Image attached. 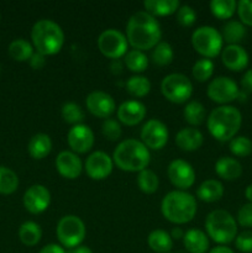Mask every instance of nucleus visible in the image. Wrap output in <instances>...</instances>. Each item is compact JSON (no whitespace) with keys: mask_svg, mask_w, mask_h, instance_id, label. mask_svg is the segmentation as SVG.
<instances>
[{"mask_svg":"<svg viewBox=\"0 0 252 253\" xmlns=\"http://www.w3.org/2000/svg\"><path fill=\"white\" fill-rule=\"evenodd\" d=\"M162 37L160 22L146 10L136 11L126 25L127 42L138 51L153 49Z\"/></svg>","mask_w":252,"mask_h":253,"instance_id":"f257e3e1","label":"nucleus"},{"mask_svg":"<svg viewBox=\"0 0 252 253\" xmlns=\"http://www.w3.org/2000/svg\"><path fill=\"white\" fill-rule=\"evenodd\" d=\"M242 125V115L232 105H220L212 109L207 119L210 135L217 141H231Z\"/></svg>","mask_w":252,"mask_h":253,"instance_id":"f03ea898","label":"nucleus"},{"mask_svg":"<svg viewBox=\"0 0 252 253\" xmlns=\"http://www.w3.org/2000/svg\"><path fill=\"white\" fill-rule=\"evenodd\" d=\"M113 161L121 170L141 172L150 165L151 153L141 141L127 138L116 146L113 153Z\"/></svg>","mask_w":252,"mask_h":253,"instance_id":"7ed1b4c3","label":"nucleus"},{"mask_svg":"<svg viewBox=\"0 0 252 253\" xmlns=\"http://www.w3.org/2000/svg\"><path fill=\"white\" fill-rule=\"evenodd\" d=\"M197 200L185 190L169 192L167 195H165L161 203V211L163 216L168 221L177 225L192 221L197 214Z\"/></svg>","mask_w":252,"mask_h":253,"instance_id":"20e7f679","label":"nucleus"},{"mask_svg":"<svg viewBox=\"0 0 252 253\" xmlns=\"http://www.w3.org/2000/svg\"><path fill=\"white\" fill-rule=\"evenodd\" d=\"M32 44L43 56L58 53L64 43V32L57 22L42 19L35 22L31 30Z\"/></svg>","mask_w":252,"mask_h":253,"instance_id":"39448f33","label":"nucleus"},{"mask_svg":"<svg viewBox=\"0 0 252 253\" xmlns=\"http://www.w3.org/2000/svg\"><path fill=\"white\" fill-rule=\"evenodd\" d=\"M208 237L219 245H227L237 236V222L229 211L222 209L212 210L205 219Z\"/></svg>","mask_w":252,"mask_h":253,"instance_id":"423d86ee","label":"nucleus"},{"mask_svg":"<svg viewBox=\"0 0 252 253\" xmlns=\"http://www.w3.org/2000/svg\"><path fill=\"white\" fill-rule=\"evenodd\" d=\"M56 234L61 246L72 250L81 246L85 239L86 229L81 217L76 215H66L61 217L57 224Z\"/></svg>","mask_w":252,"mask_h":253,"instance_id":"0eeeda50","label":"nucleus"},{"mask_svg":"<svg viewBox=\"0 0 252 253\" xmlns=\"http://www.w3.org/2000/svg\"><path fill=\"white\" fill-rule=\"evenodd\" d=\"M221 34L212 26H200L192 34V44L204 58H214L222 51Z\"/></svg>","mask_w":252,"mask_h":253,"instance_id":"6e6552de","label":"nucleus"},{"mask_svg":"<svg viewBox=\"0 0 252 253\" xmlns=\"http://www.w3.org/2000/svg\"><path fill=\"white\" fill-rule=\"evenodd\" d=\"M161 91L170 103L183 104L192 98L193 84L184 74L170 73L161 82Z\"/></svg>","mask_w":252,"mask_h":253,"instance_id":"1a4fd4ad","label":"nucleus"},{"mask_svg":"<svg viewBox=\"0 0 252 253\" xmlns=\"http://www.w3.org/2000/svg\"><path fill=\"white\" fill-rule=\"evenodd\" d=\"M128 42L125 35L116 29H108L98 37V48L108 58L118 59L127 53Z\"/></svg>","mask_w":252,"mask_h":253,"instance_id":"9d476101","label":"nucleus"},{"mask_svg":"<svg viewBox=\"0 0 252 253\" xmlns=\"http://www.w3.org/2000/svg\"><path fill=\"white\" fill-rule=\"evenodd\" d=\"M207 93L212 101L226 105L227 103L236 100L240 94V89L234 79L230 77L220 76L210 82Z\"/></svg>","mask_w":252,"mask_h":253,"instance_id":"9b49d317","label":"nucleus"},{"mask_svg":"<svg viewBox=\"0 0 252 253\" xmlns=\"http://www.w3.org/2000/svg\"><path fill=\"white\" fill-rule=\"evenodd\" d=\"M141 142L151 150H162L168 142V128L158 119H150L141 128Z\"/></svg>","mask_w":252,"mask_h":253,"instance_id":"f8f14e48","label":"nucleus"},{"mask_svg":"<svg viewBox=\"0 0 252 253\" xmlns=\"http://www.w3.org/2000/svg\"><path fill=\"white\" fill-rule=\"evenodd\" d=\"M170 183L179 190H187L195 183V170L184 160H173L167 169Z\"/></svg>","mask_w":252,"mask_h":253,"instance_id":"ddd939ff","label":"nucleus"},{"mask_svg":"<svg viewBox=\"0 0 252 253\" xmlns=\"http://www.w3.org/2000/svg\"><path fill=\"white\" fill-rule=\"evenodd\" d=\"M84 168H85L86 174L91 179L103 180L108 178L113 172V157H110L108 153L103 152V151H95L86 158Z\"/></svg>","mask_w":252,"mask_h":253,"instance_id":"4468645a","label":"nucleus"},{"mask_svg":"<svg viewBox=\"0 0 252 253\" xmlns=\"http://www.w3.org/2000/svg\"><path fill=\"white\" fill-rule=\"evenodd\" d=\"M85 105L89 113L100 119H109L116 109L113 96L101 90H94L89 93L85 99Z\"/></svg>","mask_w":252,"mask_h":253,"instance_id":"2eb2a0df","label":"nucleus"},{"mask_svg":"<svg viewBox=\"0 0 252 253\" xmlns=\"http://www.w3.org/2000/svg\"><path fill=\"white\" fill-rule=\"evenodd\" d=\"M94 132L88 125L78 124L72 126L71 130L67 135L69 147L73 150L74 153H86L93 148L94 146Z\"/></svg>","mask_w":252,"mask_h":253,"instance_id":"dca6fc26","label":"nucleus"},{"mask_svg":"<svg viewBox=\"0 0 252 253\" xmlns=\"http://www.w3.org/2000/svg\"><path fill=\"white\" fill-rule=\"evenodd\" d=\"M51 203V193L41 184L31 185L24 194V207L31 214H41Z\"/></svg>","mask_w":252,"mask_h":253,"instance_id":"f3484780","label":"nucleus"},{"mask_svg":"<svg viewBox=\"0 0 252 253\" xmlns=\"http://www.w3.org/2000/svg\"><path fill=\"white\" fill-rule=\"evenodd\" d=\"M56 168L62 177L67 179H76L81 175L83 163L77 153L72 151H62L56 158Z\"/></svg>","mask_w":252,"mask_h":253,"instance_id":"a211bd4d","label":"nucleus"},{"mask_svg":"<svg viewBox=\"0 0 252 253\" xmlns=\"http://www.w3.org/2000/svg\"><path fill=\"white\" fill-rule=\"evenodd\" d=\"M222 64L232 72H241L249 66V53L240 44H227L221 51Z\"/></svg>","mask_w":252,"mask_h":253,"instance_id":"6ab92c4d","label":"nucleus"},{"mask_svg":"<svg viewBox=\"0 0 252 253\" xmlns=\"http://www.w3.org/2000/svg\"><path fill=\"white\" fill-rule=\"evenodd\" d=\"M147 109L138 100H126L118 108V119L127 126H135L145 119Z\"/></svg>","mask_w":252,"mask_h":253,"instance_id":"aec40b11","label":"nucleus"},{"mask_svg":"<svg viewBox=\"0 0 252 253\" xmlns=\"http://www.w3.org/2000/svg\"><path fill=\"white\" fill-rule=\"evenodd\" d=\"M203 142H204V136L195 127H184L178 131L175 135V145L182 151L187 152L199 150Z\"/></svg>","mask_w":252,"mask_h":253,"instance_id":"412c9836","label":"nucleus"},{"mask_svg":"<svg viewBox=\"0 0 252 253\" xmlns=\"http://www.w3.org/2000/svg\"><path fill=\"white\" fill-rule=\"evenodd\" d=\"M183 245L189 253H205L209 250V239L202 230L190 229L184 232Z\"/></svg>","mask_w":252,"mask_h":253,"instance_id":"4be33fe9","label":"nucleus"},{"mask_svg":"<svg viewBox=\"0 0 252 253\" xmlns=\"http://www.w3.org/2000/svg\"><path fill=\"white\" fill-rule=\"evenodd\" d=\"M215 172L220 178L225 180H235L241 177L242 166L236 158L224 156L215 163Z\"/></svg>","mask_w":252,"mask_h":253,"instance_id":"5701e85b","label":"nucleus"},{"mask_svg":"<svg viewBox=\"0 0 252 253\" xmlns=\"http://www.w3.org/2000/svg\"><path fill=\"white\" fill-rule=\"evenodd\" d=\"M224 195V185L216 179H207L198 187L197 197L202 202L214 203L220 200Z\"/></svg>","mask_w":252,"mask_h":253,"instance_id":"b1692460","label":"nucleus"},{"mask_svg":"<svg viewBox=\"0 0 252 253\" xmlns=\"http://www.w3.org/2000/svg\"><path fill=\"white\" fill-rule=\"evenodd\" d=\"M30 156L35 160H42L47 157L52 151L51 137L46 133H36L32 136L27 145Z\"/></svg>","mask_w":252,"mask_h":253,"instance_id":"393cba45","label":"nucleus"},{"mask_svg":"<svg viewBox=\"0 0 252 253\" xmlns=\"http://www.w3.org/2000/svg\"><path fill=\"white\" fill-rule=\"evenodd\" d=\"M143 6L152 16H168L177 12L180 5L178 0H145Z\"/></svg>","mask_w":252,"mask_h":253,"instance_id":"a878e982","label":"nucleus"},{"mask_svg":"<svg viewBox=\"0 0 252 253\" xmlns=\"http://www.w3.org/2000/svg\"><path fill=\"white\" fill-rule=\"evenodd\" d=\"M150 249L156 253H169L173 247V239L165 230H153L147 237Z\"/></svg>","mask_w":252,"mask_h":253,"instance_id":"bb28decb","label":"nucleus"},{"mask_svg":"<svg viewBox=\"0 0 252 253\" xmlns=\"http://www.w3.org/2000/svg\"><path fill=\"white\" fill-rule=\"evenodd\" d=\"M221 37L229 44H239L246 36V27L241 21L229 20L221 29Z\"/></svg>","mask_w":252,"mask_h":253,"instance_id":"cd10ccee","label":"nucleus"},{"mask_svg":"<svg viewBox=\"0 0 252 253\" xmlns=\"http://www.w3.org/2000/svg\"><path fill=\"white\" fill-rule=\"evenodd\" d=\"M42 237V230L39 224L34 221H26L20 226L19 239L26 246H36Z\"/></svg>","mask_w":252,"mask_h":253,"instance_id":"c85d7f7f","label":"nucleus"},{"mask_svg":"<svg viewBox=\"0 0 252 253\" xmlns=\"http://www.w3.org/2000/svg\"><path fill=\"white\" fill-rule=\"evenodd\" d=\"M183 116H184V120L189 125L199 126L205 121L207 110H205L204 105L202 103L197 100H192L185 104L184 109H183Z\"/></svg>","mask_w":252,"mask_h":253,"instance_id":"c756f323","label":"nucleus"},{"mask_svg":"<svg viewBox=\"0 0 252 253\" xmlns=\"http://www.w3.org/2000/svg\"><path fill=\"white\" fill-rule=\"evenodd\" d=\"M9 53L17 62L30 61L34 54V47L26 40L16 39L9 44Z\"/></svg>","mask_w":252,"mask_h":253,"instance_id":"7c9ffc66","label":"nucleus"},{"mask_svg":"<svg viewBox=\"0 0 252 253\" xmlns=\"http://www.w3.org/2000/svg\"><path fill=\"white\" fill-rule=\"evenodd\" d=\"M126 90L136 98H143L151 90V82L147 77L132 76L126 82Z\"/></svg>","mask_w":252,"mask_h":253,"instance_id":"2f4dec72","label":"nucleus"},{"mask_svg":"<svg viewBox=\"0 0 252 253\" xmlns=\"http://www.w3.org/2000/svg\"><path fill=\"white\" fill-rule=\"evenodd\" d=\"M125 64L133 73H142L148 67V57L143 51L130 49L125 54Z\"/></svg>","mask_w":252,"mask_h":253,"instance_id":"473e14b6","label":"nucleus"},{"mask_svg":"<svg viewBox=\"0 0 252 253\" xmlns=\"http://www.w3.org/2000/svg\"><path fill=\"white\" fill-rule=\"evenodd\" d=\"M210 10L217 19L227 20L232 17L237 10V2L235 0H211Z\"/></svg>","mask_w":252,"mask_h":253,"instance_id":"72a5a7b5","label":"nucleus"},{"mask_svg":"<svg viewBox=\"0 0 252 253\" xmlns=\"http://www.w3.org/2000/svg\"><path fill=\"white\" fill-rule=\"evenodd\" d=\"M173 57H174V52L168 42H160L152 49V54H151V59L153 63L160 67H165L172 63Z\"/></svg>","mask_w":252,"mask_h":253,"instance_id":"f704fd0d","label":"nucleus"},{"mask_svg":"<svg viewBox=\"0 0 252 253\" xmlns=\"http://www.w3.org/2000/svg\"><path fill=\"white\" fill-rule=\"evenodd\" d=\"M137 185L141 192L146 193V194H152L158 189L160 179H158V175L153 170L146 168V169L138 172Z\"/></svg>","mask_w":252,"mask_h":253,"instance_id":"c9c22d12","label":"nucleus"},{"mask_svg":"<svg viewBox=\"0 0 252 253\" xmlns=\"http://www.w3.org/2000/svg\"><path fill=\"white\" fill-rule=\"evenodd\" d=\"M19 187L17 174L10 168L0 166V194H11Z\"/></svg>","mask_w":252,"mask_h":253,"instance_id":"e433bc0d","label":"nucleus"},{"mask_svg":"<svg viewBox=\"0 0 252 253\" xmlns=\"http://www.w3.org/2000/svg\"><path fill=\"white\" fill-rule=\"evenodd\" d=\"M214 73V62L209 58H200L193 64L192 76L198 82H207Z\"/></svg>","mask_w":252,"mask_h":253,"instance_id":"4c0bfd02","label":"nucleus"},{"mask_svg":"<svg viewBox=\"0 0 252 253\" xmlns=\"http://www.w3.org/2000/svg\"><path fill=\"white\" fill-rule=\"evenodd\" d=\"M62 118L67 124L78 125L84 120V111L78 104L76 103H64L62 106Z\"/></svg>","mask_w":252,"mask_h":253,"instance_id":"58836bf2","label":"nucleus"},{"mask_svg":"<svg viewBox=\"0 0 252 253\" xmlns=\"http://www.w3.org/2000/svg\"><path fill=\"white\" fill-rule=\"evenodd\" d=\"M230 151L236 157H247L252 153V141L246 136H235L230 141Z\"/></svg>","mask_w":252,"mask_h":253,"instance_id":"ea45409f","label":"nucleus"},{"mask_svg":"<svg viewBox=\"0 0 252 253\" xmlns=\"http://www.w3.org/2000/svg\"><path fill=\"white\" fill-rule=\"evenodd\" d=\"M101 132H103L104 137L108 138L109 141H118L121 137L123 133V128L119 121L114 120V119H105L101 125Z\"/></svg>","mask_w":252,"mask_h":253,"instance_id":"a19ab883","label":"nucleus"},{"mask_svg":"<svg viewBox=\"0 0 252 253\" xmlns=\"http://www.w3.org/2000/svg\"><path fill=\"white\" fill-rule=\"evenodd\" d=\"M197 20V12L189 5H180L179 9L177 10V21L182 26L189 27Z\"/></svg>","mask_w":252,"mask_h":253,"instance_id":"79ce46f5","label":"nucleus"},{"mask_svg":"<svg viewBox=\"0 0 252 253\" xmlns=\"http://www.w3.org/2000/svg\"><path fill=\"white\" fill-rule=\"evenodd\" d=\"M236 11L242 24L252 26V0H241L237 2Z\"/></svg>","mask_w":252,"mask_h":253,"instance_id":"37998d69","label":"nucleus"},{"mask_svg":"<svg viewBox=\"0 0 252 253\" xmlns=\"http://www.w3.org/2000/svg\"><path fill=\"white\" fill-rule=\"evenodd\" d=\"M235 246L244 253H252V231L246 230L239 234L235 239Z\"/></svg>","mask_w":252,"mask_h":253,"instance_id":"c03bdc74","label":"nucleus"},{"mask_svg":"<svg viewBox=\"0 0 252 253\" xmlns=\"http://www.w3.org/2000/svg\"><path fill=\"white\" fill-rule=\"evenodd\" d=\"M237 222L242 227H252V203L244 204L237 211Z\"/></svg>","mask_w":252,"mask_h":253,"instance_id":"a18cd8bd","label":"nucleus"},{"mask_svg":"<svg viewBox=\"0 0 252 253\" xmlns=\"http://www.w3.org/2000/svg\"><path fill=\"white\" fill-rule=\"evenodd\" d=\"M241 89L244 93H252V68L247 69L241 78Z\"/></svg>","mask_w":252,"mask_h":253,"instance_id":"49530a36","label":"nucleus"},{"mask_svg":"<svg viewBox=\"0 0 252 253\" xmlns=\"http://www.w3.org/2000/svg\"><path fill=\"white\" fill-rule=\"evenodd\" d=\"M30 66L34 69H41L43 68L44 64H46V56H43L40 52H34V54L30 58Z\"/></svg>","mask_w":252,"mask_h":253,"instance_id":"de8ad7c7","label":"nucleus"},{"mask_svg":"<svg viewBox=\"0 0 252 253\" xmlns=\"http://www.w3.org/2000/svg\"><path fill=\"white\" fill-rule=\"evenodd\" d=\"M40 253H67V252L66 250H64V247H62L61 245L49 244L42 247Z\"/></svg>","mask_w":252,"mask_h":253,"instance_id":"09e8293b","label":"nucleus"},{"mask_svg":"<svg viewBox=\"0 0 252 253\" xmlns=\"http://www.w3.org/2000/svg\"><path fill=\"white\" fill-rule=\"evenodd\" d=\"M209 253H234L230 247L227 246H224V245H219V246L214 247V249H211L209 251Z\"/></svg>","mask_w":252,"mask_h":253,"instance_id":"8fccbe9b","label":"nucleus"},{"mask_svg":"<svg viewBox=\"0 0 252 253\" xmlns=\"http://www.w3.org/2000/svg\"><path fill=\"white\" fill-rule=\"evenodd\" d=\"M67 253H93L90 249L88 246H78V247H74V249L69 250Z\"/></svg>","mask_w":252,"mask_h":253,"instance_id":"3c124183","label":"nucleus"},{"mask_svg":"<svg viewBox=\"0 0 252 253\" xmlns=\"http://www.w3.org/2000/svg\"><path fill=\"white\" fill-rule=\"evenodd\" d=\"M170 236H172V239H175V240L183 239V236H184V231H183L180 227H174V229L172 230V232H170Z\"/></svg>","mask_w":252,"mask_h":253,"instance_id":"603ef678","label":"nucleus"},{"mask_svg":"<svg viewBox=\"0 0 252 253\" xmlns=\"http://www.w3.org/2000/svg\"><path fill=\"white\" fill-rule=\"evenodd\" d=\"M245 198L249 200V203H252V184L247 185L246 190H245Z\"/></svg>","mask_w":252,"mask_h":253,"instance_id":"864d4df0","label":"nucleus"},{"mask_svg":"<svg viewBox=\"0 0 252 253\" xmlns=\"http://www.w3.org/2000/svg\"><path fill=\"white\" fill-rule=\"evenodd\" d=\"M0 16H1V15H0Z\"/></svg>","mask_w":252,"mask_h":253,"instance_id":"5fc2aeb1","label":"nucleus"}]
</instances>
